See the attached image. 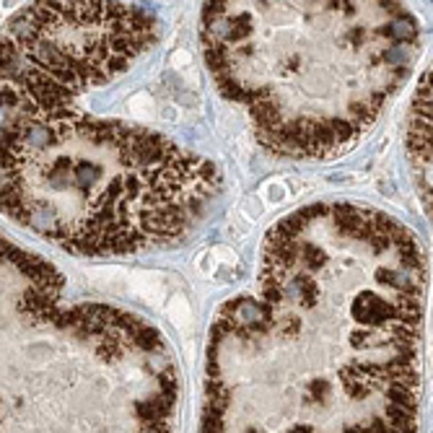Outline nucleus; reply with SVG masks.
Instances as JSON below:
<instances>
[{
    "mask_svg": "<svg viewBox=\"0 0 433 433\" xmlns=\"http://www.w3.org/2000/svg\"><path fill=\"white\" fill-rule=\"evenodd\" d=\"M89 353L45 366L8 356L3 433H174L179 381L150 324L122 311Z\"/></svg>",
    "mask_w": 433,
    "mask_h": 433,
    "instance_id": "nucleus-1",
    "label": "nucleus"
},
{
    "mask_svg": "<svg viewBox=\"0 0 433 433\" xmlns=\"http://www.w3.org/2000/svg\"><path fill=\"white\" fill-rule=\"evenodd\" d=\"M407 150L418 174L423 203L428 208V215L433 218V65L423 75L413 106H410Z\"/></svg>",
    "mask_w": 433,
    "mask_h": 433,
    "instance_id": "nucleus-2",
    "label": "nucleus"
}]
</instances>
